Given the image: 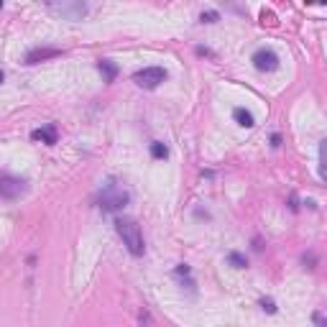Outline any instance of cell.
I'll list each match as a JSON object with an SVG mask.
<instances>
[{
	"label": "cell",
	"instance_id": "obj_1",
	"mask_svg": "<svg viewBox=\"0 0 327 327\" xmlns=\"http://www.w3.org/2000/svg\"><path fill=\"white\" fill-rule=\"evenodd\" d=\"M115 230H118L120 240H123V245L128 248L131 256H143V253H146V243H143L141 225L133 220V218H118V220H115Z\"/></svg>",
	"mask_w": 327,
	"mask_h": 327
},
{
	"label": "cell",
	"instance_id": "obj_2",
	"mask_svg": "<svg viewBox=\"0 0 327 327\" xmlns=\"http://www.w3.org/2000/svg\"><path fill=\"white\" fill-rule=\"evenodd\" d=\"M128 199H131L128 189H123L115 182H108L103 189L97 192V197H95L97 207L103 210V212H118V210H123V207L128 205Z\"/></svg>",
	"mask_w": 327,
	"mask_h": 327
},
{
	"label": "cell",
	"instance_id": "obj_3",
	"mask_svg": "<svg viewBox=\"0 0 327 327\" xmlns=\"http://www.w3.org/2000/svg\"><path fill=\"white\" fill-rule=\"evenodd\" d=\"M46 5L56 16L66 21H82L87 16V3L85 0H46Z\"/></svg>",
	"mask_w": 327,
	"mask_h": 327
},
{
	"label": "cell",
	"instance_id": "obj_4",
	"mask_svg": "<svg viewBox=\"0 0 327 327\" xmlns=\"http://www.w3.org/2000/svg\"><path fill=\"white\" fill-rule=\"evenodd\" d=\"M164 80H166L164 66H146V69H138L133 74V82H136L141 89H156Z\"/></svg>",
	"mask_w": 327,
	"mask_h": 327
},
{
	"label": "cell",
	"instance_id": "obj_5",
	"mask_svg": "<svg viewBox=\"0 0 327 327\" xmlns=\"http://www.w3.org/2000/svg\"><path fill=\"white\" fill-rule=\"evenodd\" d=\"M26 182L18 176H10V174H0V197L5 199H18L21 195H26Z\"/></svg>",
	"mask_w": 327,
	"mask_h": 327
},
{
	"label": "cell",
	"instance_id": "obj_6",
	"mask_svg": "<svg viewBox=\"0 0 327 327\" xmlns=\"http://www.w3.org/2000/svg\"><path fill=\"white\" fill-rule=\"evenodd\" d=\"M253 66H256L258 72H276L279 69V56H276V51H271V49H258L253 54Z\"/></svg>",
	"mask_w": 327,
	"mask_h": 327
},
{
	"label": "cell",
	"instance_id": "obj_7",
	"mask_svg": "<svg viewBox=\"0 0 327 327\" xmlns=\"http://www.w3.org/2000/svg\"><path fill=\"white\" fill-rule=\"evenodd\" d=\"M54 56H62V49H54V46H46V49H31L26 54V64H39V62H46V59H54Z\"/></svg>",
	"mask_w": 327,
	"mask_h": 327
},
{
	"label": "cell",
	"instance_id": "obj_8",
	"mask_svg": "<svg viewBox=\"0 0 327 327\" xmlns=\"http://www.w3.org/2000/svg\"><path fill=\"white\" fill-rule=\"evenodd\" d=\"M31 138L33 141H41V143H46V146H54L56 138H59V133H56V126L54 123H49V126H44V128H36L31 133Z\"/></svg>",
	"mask_w": 327,
	"mask_h": 327
},
{
	"label": "cell",
	"instance_id": "obj_9",
	"mask_svg": "<svg viewBox=\"0 0 327 327\" xmlns=\"http://www.w3.org/2000/svg\"><path fill=\"white\" fill-rule=\"evenodd\" d=\"M97 69H100V74H103L105 82H115V77H118V64H115V62L100 59V62H97Z\"/></svg>",
	"mask_w": 327,
	"mask_h": 327
},
{
	"label": "cell",
	"instance_id": "obj_10",
	"mask_svg": "<svg viewBox=\"0 0 327 327\" xmlns=\"http://www.w3.org/2000/svg\"><path fill=\"white\" fill-rule=\"evenodd\" d=\"M233 118L238 120V126H243V128H253V126H256L253 115H251L245 108H235V110H233Z\"/></svg>",
	"mask_w": 327,
	"mask_h": 327
},
{
	"label": "cell",
	"instance_id": "obj_11",
	"mask_svg": "<svg viewBox=\"0 0 327 327\" xmlns=\"http://www.w3.org/2000/svg\"><path fill=\"white\" fill-rule=\"evenodd\" d=\"M174 276H176L179 281H184V279H187V289H189V291H195V279H192V271H189V266H187V263H179V266L174 268Z\"/></svg>",
	"mask_w": 327,
	"mask_h": 327
},
{
	"label": "cell",
	"instance_id": "obj_12",
	"mask_svg": "<svg viewBox=\"0 0 327 327\" xmlns=\"http://www.w3.org/2000/svg\"><path fill=\"white\" fill-rule=\"evenodd\" d=\"M228 263H230L233 268H245V266H248V258H245L243 253H238V251H230V253H228Z\"/></svg>",
	"mask_w": 327,
	"mask_h": 327
},
{
	"label": "cell",
	"instance_id": "obj_13",
	"mask_svg": "<svg viewBox=\"0 0 327 327\" xmlns=\"http://www.w3.org/2000/svg\"><path fill=\"white\" fill-rule=\"evenodd\" d=\"M151 156H153V159H166V156H169V149H166L161 141H153V143H151Z\"/></svg>",
	"mask_w": 327,
	"mask_h": 327
},
{
	"label": "cell",
	"instance_id": "obj_14",
	"mask_svg": "<svg viewBox=\"0 0 327 327\" xmlns=\"http://www.w3.org/2000/svg\"><path fill=\"white\" fill-rule=\"evenodd\" d=\"M199 21H202V23H218L220 13H218V10H205V13L199 16Z\"/></svg>",
	"mask_w": 327,
	"mask_h": 327
},
{
	"label": "cell",
	"instance_id": "obj_15",
	"mask_svg": "<svg viewBox=\"0 0 327 327\" xmlns=\"http://www.w3.org/2000/svg\"><path fill=\"white\" fill-rule=\"evenodd\" d=\"M261 309L268 312V314H274V312H276V307H274V302H271V299H261Z\"/></svg>",
	"mask_w": 327,
	"mask_h": 327
},
{
	"label": "cell",
	"instance_id": "obj_16",
	"mask_svg": "<svg viewBox=\"0 0 327 327\" xmlns=\"http://www.w3.org/2000/svg\"><path fill=\"white\" fill-rule=\"evenodd\" d=\"M320 176L325 179V141L320 143Z\"/></svg>",
	"mask_w": 327,
	"mask_h": 327
},
{
	"label": "cell",
	"instance_id": "obj_17",
	"mask_svg": "<svg viewBox=\"0 0 327 327\" xmlns=\"http://www.w3.org/2000/svg\"><path fill=\"white\" fill-rule=\"evenodd\" d=\"M197 54L199 56H215V54H212L210 49H205V46H197Z\"/></svg>",
	"mask_w": 327,
	"mask_h": 327
},
{
	"label": "cell",
	"instance_id": "obj_18",
	"mask_svg": "<svg viewBox=\"0 0 327 327\" xmlns=\"http://www.w3.org/2000/svg\"><path fill=\"white\" fill-rule=\"evenodd\" d=\"M271 146H274V149H279V146H281V136H279V133H274V136H271Z\"/></svg>",
	"mask_w": 327,
	"mask_h": 327
},
{
	"label": "cell",
	"instance_id": "obj_19",
	"mask_svg": "<svg viewBox=\"0 0 327 327\" xmlns=\"http://www.w3.org/2000/svg\"><path fill=\"white\" fill-rule=\"evenodd\" d=\"M307 3H314V5H322V3H327V0H307Z\"/></svg>",
	"mask_w": 327,
	"mask_h": 327
},
{
	"label": "cell",
	"instance_id": "obj_20",
	"mask_svg": "<svg viewBox=\"0 0 327 327\" xmlns=\"http://www.w3.org/2000/svg\"><path fill=\"white\" fill-rule=\"evenodd\" d=\"M0 82H3V72H0Z\"/></svg>",
	"mask_w": 327,
	"mask_h": 327
},
{
	"label": "cell",
	"instance_id": "obj_21",
	"mask_svg": "<svg viewBox=\"0 0 327 327\" xmlns=\"http://www.w3.org/2000/svg\"><path fill=\"white\" fill-rule=\"evenodd\" d=\"M0 8H3V0H0Z\"/></svg>",
	"mask_w": 327,
	"mask_h": 327
}]
</instances>
